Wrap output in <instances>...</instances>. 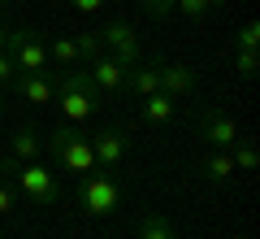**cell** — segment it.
<instances>
[{
  "label": "cell",
  "mask_w": 260,
  "mask_h": 239,
  "mask_svg": "<svg viewBox=\"0 0 260 239\" xmlns=\"http://www.w3.org/2000/svg\"><path fill=\"white\" fill-rule=\"evenodd\" d=\"M48 152L61 170L70 174H91L95 170V152H91V135H78L74 126H56L48 135Z\"/></svg>",
  "instance_id": "1"
},
{
  "label": "cell",
  "mask_w": 260,
  "mask_h": 239,
  "mask_svg": "<svg viewBox=\"0 0 260 239\" xmlns=\"http://www.w3.org/2000/svg\"><path fill=\"white\" fill-rule=\"evenodd\" d=\"M95 96H100V92H95L91 74H87V70H70V74L61 78V83H56V96H52V100H61V118L78 126V122H87V118H91Z\"/></svg>",
  "instance_id": "2"
},
{
  "label": "cell",
  "mask_w": 260,
  "mask_h": 239,
  "mask_svg": "<svg viewBox=\"0 0 260 239\" xmlns=\"http://www.w3.org/2000/svg\"><path fill=\"white\" fill-rule=\"evenodd\" d=\"M74 196H78V209L91 213V218H113L121 209V187L109 174H83Z\"/></svg>",
  "instance_id": "3"
},
{
  "label": "cell",
  "mask_w": 260,
  "mask_h": 239,
  "mask_svg": "<svg viewBox=\"0 0 260 239\" xmlns=\"http://www.w3.org/2000/svg\"><path fill=\"white\" fill-rule=\"evenodd\" d=\"M5 44H9V57H13L18 70H26V74H44V70H48V44H44L39 31L18 26V31L5 35Z\"/></svg>",
  "instance_id": "4"
},
{
  "label": "cell",
  "mask_w": 260,
  "mask_h": 239,
  "mask_svg": "<svg viewBox=\"0 0 260 239\" xmlns=\"http://www.w3.org/2000/svg\"><path fill=\"white\" fill-rule=\"evenodd\" d=\"M13 183H18V192L26 196V200H35V204H52V200H56L52 170L39 166V161H18V170H13Z\"/></svg>",
  "instance_id": "5"
},
{
  "label": "cell",
  "mask_w": 260,
  "mask_h": 239,
  "mask_svg": "<svg viewBox=\"0 0 260 239\" xmlns=\"http://www.w3.org/2000/svg\"><path fill=\"white\" fill-rule=\"evenodd\" d=\"M100 39H104V52L117 65H139L143 48H139V39H135V31H130V22H109V26L100 31Z\"/></svg>",
  "instance_id": "6"
},
{
  "label": "cell",
  "mask_w": 260,
  "mask_h": 239,
  "mask_svg": "<svg viewBox=\"0 0 260 239\" xmlns=\"http://www.w3.org/2000/svg\"><path fill=\"white\" fill-rule=\"evenodd\" d=\"M200 139H204L208 148H225V152H230L234 139H239V126H234V118L225 109H204V118H200Z\"/></svg>",
  "instance_id": "7"
},
{
  "label": "cell",
  "mask_w": 260,
  "mask_h": 239,
  "mask_svg": "<svg viewBox=\"0 0 260 239\" xmlns=\"http://www.w3.org/2000/svg\"><path fill=\"white\" fill-rule=\"evenodd\" d=\"M91 152H95V166L117 170L121 161H126V152H130V139L121 135L117 126H104V130H95V135H91Z\"/></svg>",
  "instance_id": "8"
},
{
  "label": "cell",
  "mask_w": 260,
  "mask_h": 239,
  "mask_svg": "<svg viewBox=\"0 0 260 239\" xmlns=\"http://www.w3.org/2000/svg\"><path fill=\"white\" fill-rule=\"evenodd\" d=\"M9 87H13V96H18V100H26V104H52V96H56V83L48 78V70H44V74L18 70Z\"/></svg>",
  "instance_id": "9"
},
{
  "label": "cell",
  "mask_w": 260,
  "mask_h": 239,
  "mask_svg": "<svg viewBox=\"0 0 260 239\" xmlns=\"http://www.w3.org/2000/svg\"><path fill=\"white\" fill-rule=\"evenodd\" d=\"M156 74H160V92L165 96H191L195 92V70L186 61H169V65H156Z\"/></svg>",
  "instance_id": "10"
},
{
  "label": "cell",
  "mask_w": 260,
  "mask_h": 239,
  "mask_svg": "<svg viewBox=\"0 0 260 239\" xmlns=\"http://www.w3.org/2000/svg\"><path fill=\"white\" fill-rule=\"evenodd\" d=\"M87 74H91L95 92H121V87H126V65H117L109 52H104V57H95Z\"/></svg>",
  "instance_id": "11"
},
{
  "label": "cell",
  "mask_w": 260,
  "mask_h": 239,
  "mask_svg": "<svg viewBox=\"0 0 260 239\" xmlns=\"http://www.w3.org/2000/svg\"><path fill=\"white\" fill-rule=\"evenodd\" d=\"M44 152V139H39V130L30 126H22V130H13V139H9V156L13 161H35V156Z\"/></svg>",
  "instance_id": "12"
},
{
  "label": "cell",
  "mask_w": 260,
  "mask_h": 239,
  "mask_svg": "<svg viewBox=\"0 0 260 239\" xmlns=\"http://www.w3.org/2000/svg\"><path fill=\"white\" fill-rule=\"evenodd\" d=\"M126 87L135 96H152V92H160V74H156V65H126Z\"/></svg>",
  "instance_id": "13"
},
{
  "label": "cell",
  "mask_w": 260,
  "mask_h": 239,
  "mask_svg": "<svg viewBox=\"0 0 260 239\" xmlns=\"http://www.w3.org/2000/svg\"><path fill=\"white\" fill-rule=\"evenodd\" d=\"M200 174H204L208 183H217V187H221V183H230V178L239 174V170H234V156L225 152V148H213V156H208L204 166H200Z\"/></svg>",
  "instance_id": "14"
},
{
  "label": "cell",
  "mask_w": 260,
  "mask_h": 239,
  "mask_svg": "<svg viewBox=\"0 0 260 239\" xmlns=\"http://www.w3.org/2000/svg\"><path fill=\"white\" fill-rule=\"evenodd\" d=\"M174 96H165V92H152V96H143V104H139V113H143V122H152V126H160V122H169L174 118Z\"/></svg>",
  "instance_id": "15"
},
{
  "label": "cell",
  "mask_w": 260,
  "mask_h": 239,
  "mask_svg": "<svg viewBox=\"0 0 260 239\" xmlns=\"http://www.w3.org/2000/svg\"><path fill=\"white\" fill-rule=\"evenodd\" d=\"M139 239H174V222H169L165 213H143Z\"/></svg>",
  "instance_id": "16"
},
{
  "label": "cell",
  "mask_w": 260,
  "mask_h": 239,
  "mask_svg": "<svg viewBox=\"0 0 260 239\" xmlns=\"http://www.w3.org/2000/svg\"><path fill=\"white\" fill-rule=\"evenodd\" d=\"M230 156H234V170H243V174H251V170L260 166V152H256V144H251V139H234Z\"/></svg>",
  "instance_id": "17"
},
{
  "label": "cell",
  "mask_w": 260,
  "mask_h": 239,
  "mask_svg": "<svg viewBox=\"0 0 260 239\" xmlns=\"http://www.w3.org/2000/svg\"><path fill=\"white\" fill-rule=\"evenodd\" d=\"M48 61L56 65H78V48H74V35H56L48 44Z\"/></svg>",
  "instance_id": "18"
},
{
  "label": "cell",
  "mask_w": 260,
  "mask_h": 239,
  "mask_svg": "<svg viewBox=\"0 0 260 239\" xmlns=\"http://www.w3.org/2000/svg\"><path fill=\"white\" fill-rule=\"evenodd\" d=\"M74 48H78V61H95V57H104L100 31H78V35H74Z\"/></svg>",
  "instance_id": "19"
},
{
  "label": "cell",
  "mask_w": 260,
  "mask_h": 239,
  "mask_svg": "<svg viewBox=\"0 0 260 239\" xmlns=\"http://www.w3.org/2000/svg\"><path fill=\"white\" fill-rule=\"evenodd\" d=\"M256 70H260V52L256 48H234V74H239L243 83H251Z\"/></svg>",
  "instance_id": "20"
},
{
  "label": "cell",
  "mask_w": 260,
  "mask_h": 239,
  "mask_svg": "<svg viewBox=\"0 0 260 239\" xmlns=\"http://www.w3.org/2000/svg\"><path fill=\"white\" fill-rule=\"evenodd\" d=\"M5 35H9V26H0V87H9V83H13V74H18V65H13V57H9Z\"/></svg>",
  "instance_id": "21"
},
{
  "label": "cell",
  "mask_w": 260,
  "mask_h": 239,
  "mask_svg": "<svg viewBox=\"0 0 260 239\" xmlns=\"http://www.w3.org/2000/svg\"><path fill=\"white\" fill-rule=\"evenodd\" d=\"M234 48H260V22H243L234 35Z\"/></svg>",
  "instance_id": "22"
},
{
  "label": "cell",
  "mask_w": 260,
  "mask_h": 239,
  "mask_svg": "<svg viewBox=\"0 0 260 239\" xmlns=\"http://www.w3.org/2000/svg\"><path fill=\"white\" fill-rule=\"evenodd\" d=\"M174 13H186L191 22H200L208 13V0H174Z\"/></svg>",
  "instance_id": "23"
},
{
  "label": "cell",
  "mask_w": 260,
  "mask_h": 239,
  "mask_svg": "<svg viewBox=\"0 0 260 239\" xmlns=\"http://www.w3.org/2000/svg\"><path fill=\"white\" fill-rule=\"evenodd\" d=\"M143 9H148L152 18H169V13H174V0H143Z\"/></svg>",
  "instance_id": "24"
},
{
  "label": "cell",
  "mask_w": 260,
  "mask_h": 239,
  "mask_svg": "<svg viewBox=\"0 0 260 239\" xmlns=\"http://www.w3.org/2000/svg\"><path fill=\"white\" fill-rule=\"evenodd\" d=\"M9 213H13V192L0 183V218H9Z\"/></svg>",
  "instance_id": "25"
},
{
  "label": "cell",
  "mask_w": 260,
  "mask_h": 239,
  "mask_svg": "<svg viewBox=\"0 0 260 239\" xmlns=\"http://www.w3.org/2000/svg\"><path fill=\"white\" fill-rule=\"evenodd\" d=\"M74 9H78V13H100L104 0H74Z\"/></svg>",
  "instance_id": "26"
},
{
  "label": "cell",
  "mask_w": 260,
  "mask_h": 239,
  "mask_svg": "<svg viewBox=\"0 0 260 239\" xmlns=\"http://www.w3.org/2000/svg\"><path fill=\"white\" fill-rule=\"evenodd\" d=\"M221 5H230V0H208V9H221Z\"/></svg>",
  "instance_id": "27"
},
{
  "label": "cell",
  "mask_w": 260,
  "mask_h": 239,
  "mask_svg": "<svg viewBox=\"0 0 260 239\" xmlns=\"http://www.w3.org/2000/svg\"><path fill=\"white\" fill-rule=\"evenodd\" d=\"M0 113H5V100H0Z\"/></svg>",
  "instance_id": "28"
},
{
  "label": "cell",
  "mask_w": 260,
  "mask_h": 239,
  "mask_svg": "<svg viewBox=\"0 0 260 239\" xmlns=\"http://www.w3.org/2000/svg\"><path fill=\"white\" fill-rule=\"evenodd\" d=\"M234 239H247V235H234Z\"/></svg>",
  "instance_id": "29"
}]
</instances>
